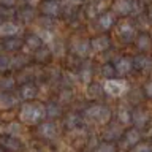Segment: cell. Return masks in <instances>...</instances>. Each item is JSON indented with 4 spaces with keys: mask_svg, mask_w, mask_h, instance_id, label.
Instances as JSON below:
<instances>
[{
    "mask_svg": "<svg viewBox=\"0 0 152 152\" xmlns=\"http://www.w3.org/2000/svg\"><path fill=\"white\" fill-rule=\"evenodd\" d=\"M10 66H11V60H10L8 57H5V56L0 57V71L7 70V68H10Z\"/></svg>",
    "mask_w": 152,
    "mask_h": 152,
    "instance_id": "836d02e7",
    "label": "cell"
},
{
    "mask_svg": "<svg viewBox=\"0 0 152 152\" xmlns=\"http://www.w3.org/2000/svg\"><path fill=\"white\" fill-rule=\"evenodd\" d=\"M16 104V100H14L13 95H10L7 92H3V90H0V108H11Z\"/></svg>",
    "mask_w": 152,
    "mask_h": 152,
    "instance_id": "44dd1931",
    "label": "cell"
},
{
    "mask_svg": "<svg viewBox=\"0 0 152 152\" xmlns=\"http://www.w3.org/2000/svg\"><path fill=\"white\" fill-rule=\"evenodd\" d=\"M133 65L136 66V68H140L142 71H149L152 70V59L147 56H138L135 60H133Z\"/></svg>",
    "mask_w": 152,
    "mask_h": 152,
    "instance_id": "5bb4252c",
    "label": "cell"
},
{
    "mask_svg": "<svg viewBox=\"0 0 152 152\" xmlns=\"http://www.w3.org/2000/svg\"><path fill=\"white\" fill-rule=\"evenodd\" d=\"M0 3H3V5H7V7H10V5L14 3V0H0Z\"/></svg>",
    "mask_w": 152,
    "mask_h": 152,
    "instance_id": "ab89813d",
    "label": "cell"
},
{
    "mask_svg": "<svg viewBox=\"0 0 152 152\" xmlns=\"http://www.w3.org/2000/svg\"><path fill=\"white\" fill-rule=\"evenodd\" d=\"M140 141V132L132 128L125 133V138H124V146H135L136 142Z\"/></svg>",
    "mask_w": 152,
    "mask_h": 152,
    "instance_id": "ffe728a7",
    "label": "cell"
},
{
    "mask_svg": "<svg viewBox=\"0 0 152 152\" xmlns=\"http://www.w3.org/2000/svg\"><path fill=\"white\" fill-rule=\"evenodd\" d=\"M21 121L26 124H37L46 116V108L43 104H35V103H27L21 109Z\"/></svg>",
    "mask_w": 152,
    "mask_h": 152,
    "instance_id": "6da1fadb",
    "label": "cell"
},
{
    "mask_svg": "<svg viewBox=\"0 0 152 152\" xmlns=\"http://www.w3.org/2000/svg\"><path fill=\"white\" fill-rule=\"evenodd\" d=\"M22 46V40L21 38H16V37H8V38H5V41H3V48L7 51H18L19 48Z\"/></svg>",
    "mask_w": 152,
    "mask_h": 152,
    "instance_id": "d6986e66",
    "label": "cell"
},
{
    "mask_svg": "<svg viewBox=\"0 0 152 152\" xmlns=\"http://www.w3.org/2000/svg\"><path fill=\"white\" fill-rule=\"evenodd\" d=\"M41 13L45 16H57L60 13V3L56 0H46L41 3Z\"/></svg>",
    "mask_w": 152,
    "mask_h": 152,
    "instance_id": "5b68a950",
    "label": "cell"
},
{
    "mask_svg": "<svg viewBox=\"0 0 152 152\" xmlns=\"http://www.w3.org/2000/svg\"><path fill=\"white\" fill-rule=\"evenodd\" d=\"M98 26L103 28V30H108L114 26V14L113 13H103L102 16L98 18Z\"/></svg>",
    "mask_w": 152,
    "mask_h": 152,
    "instance_id": "e0dca14e",
    "label": "cell"
},
{
    "mask_svg": "<svg viewBox=\"0 0 152 152\" xmlns=\"http://www.w3.org/2000/svg\"><path fill=\"white\" fill-rule=\"evenodd\" d=\"M114 70H116V66H114V65L106 64V65H103L102 73H103V76H106L108 79H113V76H114Z\"/></svg>",
    "mask_w": 152,
    "mask_h": 152,
    "instance_id": "f546056e",
    "label": "cell"
},
{
    "mask_svg": "<svg viewBox=\"0 0 152 152\" xmlns=\"http://www.w3.org/2000/svg\"><path fill=\"white\" fill-rule=\"evenodd\" d=\"M90 46H92V49L97 51V52L106 51L109 48V40H108V37H97V38H94V40H90Z\"/></svg>",
    "mask_w": 152,
    "mask_h": 152,
    "instance_id": "7c38bea8",
    "label": "cell"
},
{
    "mask_svg": "<svg viewBox=\"0 0 152 152\" xmlns=\"http://www.w3.org/2000/svg\"><path fill=\"white\" fill-rule=\"evenodd\" d=\"M73 2H84V0H73Z\"/></svg>",
    "mask_w": 152,
    "mask_h": 152,
    "instance_id": "60d3db41",
    "label": "cell"
},
{
    "mask_svg": "<svg viewBox=\"0 0 152 152\" xmlns=\"http://www.w3.org/2000/svg\"><path fill=\"white\" fill-rule=\"evenodd\" d=\"M109 5V0H92V3H90V8L87 10V13L90 16H95V14L104 11V10L108 8Z\"/></svg>",
    "mask_w": 152,
    "mask_h": 152,
    "instance_id": "8fae6325",
    "label": "cell"
},
{
    "mask_svg": "<svg viewBox=\"0 0 152 152\" xmlns=\"http://www.w3.org/2000/svg\"><path fill=\"white\" fill-rule=\"evenodd\" d=\"M19 94H21V97L24 100H33L38 95V90H37V87L33 84L27 83V84H24L22 87L19 89Z\"/></svg>",
    "mask_w": 152,
    "mask_h": 152,
    "instance_id": "4fadbf2b",
    "label": "cell"
},
{
    "mask_svg": "<svg viewBox=\"0 0 152 152\" xmlns=\"http://www.w3.org/2000/svg\"><path fill=\"white\" fill-rule=\"evenodd\" d=\"M122 136V128L119 125H109L104 132V140L113 141V140H119Z\"/></svg>",
    "mask_w": 152,
    "mask_h": 152,
    "instance_id": "ac0fdd59",
    "label": "cell"
},
{
    "mask_svg": "<svg viewBox=\"0 0 152 152\" xmlns=\"http://www.w3.org/2000/svg\"><path fill=\"white\" fill-rule=\"evenodd\" d=\"M114 66H116V71L119 75H127L128 71L133 68V60L128 59V57H121V59L114 64Z\"/></svg>",
    "mask_w": 152,
    "mask_h": 152,
    "instance_id": "30bf717a",
    "label": "cell"
},
{
    "mask_svg": "<svg viewBox=\"0 0 152 152\" xmlns=\"http://www.w3.org/2000/svg\"><path fill=\"white\" fill-rule=\"evenodd\" d=\"M151 16H152V10H151Z\"/></svg>",
    "mask_w": 152,
    "mask_h": 152,
    "instance_id": "7bdbcfd3",
    "label": "cell"
},
{
    "mask_svg": "<svg viewBox=\"0 0 152 152\" xmlns=\"http://www.w3.org/2000/svg\"><path fill=\"white\" fill-rule=\"evenodd\" d=\"M14 87V79L13 76H5V78L0 79V90L7 92V90H11Z\"/></svg>",
    "mask_w": 152,
    "mask_h": 152,
    "instance_id": "603a6c76",
    "label": "cell"
},
{
    "mask_svg": "<svg viewBox=\"0 0 152 152\" xmlns=\"http://www.w3.org/2000/svg\"><path fill=\"white\" fill-rule=\"evenodd\" d=\"M90 49H92V46H90L89 40H79V41H76L73 45V52H75V54H78V56H81V57L89 56Z\"/></svg>",
    "mask_w": 152,
    "mask_h": 152,
    "instance_id": "ba28073f",
    "label": "cell"
},
{
    "mask_svg": "<svg viewBox=\"0 0 152 152\" xmlns=\"http://www.w3.org/2000/svg\"><path fill=\"white\" fill-rule=\"evenodd\" d=\"M49 54H51V51H48L46 48H43V49H40V54L37 52V59H38V60H45Z\"/></svg>",
    "mask_w": 152,
    "mask_h": 152,
    "instance_id": "8d00e7d4",
    "label": "cell"
},
{
    "mask_svg": "<svg viewBox=\"0 0 152 152\" xmlns=\"http://www.w3.org/2000/svg\"><path fill=\"white\" fill-rule=\"evenodd\" d=\"M97 152H116V149H114V144H113V142L106 141V142H102V144L98 146Z\"/></svg>",
    "mask_w": 152,
    "mask_h": 152,
    "instance_id": "4dcf8cb0",
    "label": "cell"
},
{
    "mask_svg": "<svg viewBox=\"0 0 152 152\" xmlns=\"http://www.w3.org/2000/svg\"><path fill=\"white\" fill-rule=\"evenodd\" d=\"M144 89H146V94H147V97H151V98H152V83H147Z\"/></svg>",
    "mask_w": 152,
    "mask_h": 152,
    "instance_id": "f35d334b",
    "label": "cell"
},
{
    "mask_svg": "<svg viewBox=\"0 0 152 152\" xmlns=\"http://www.w3.org/2000/svg\"><path fill=\"white\" fill-rule=\"evenodd\" d=\"M119 37L124 41H132L135 38V28H133V26L130 22H122L119 26Z\"/></svg>",
    "mask_w": 152,
    "mask_h": 152,
    "instance_id": "52a82bcc",
    "label": "cell"
},
{
    "mask_svg": "<svg viewBox=\"0 0 152 152\" xmlns=\"http://www.w3.org/2000/svg\"><path fill=\"white\" fill-rule=\"evenodd\" d=\"M79 76H81L83 81H86V83H89V81L92 79V66H90V64H84L83 66H81Z\"/></svg>",
    "mask_w": 152,
    "mask_h": 152,
    "instance_id": "7402d4cb",
    "label": "cell"
},
{
    "mask_svg": "<svg viewBox=\"0 0 152 152\" xmlns=\"http://www.w3.org/2000/svg\"><path fill=\"white\" fill-rule=\"evenodd\" d=\"M86 116L98 124H106L111 117V111L106 106H102V104H94L89 109H86Z\"/></svg>",
    "mask_w": 152,
    "mask_h": 152,
    "instance_id": "7a4b0ae2",
    "label": "cell"
},
{
    "mask_svg": "<svg viewBox=\"0 0 152 152\" xmlns=\"http://www.w3.org/2000/svg\"><path fill=\"white\" fill-rule=\"evenodd\" d=\"M87 95H89V98H98L102 95V87L98 84H92L87 90Z\"/></svg>",
    "mask_w": 152,
    "mask_h": 152,
    "instance_id": "f1b7e54d",
    "label": "cell"
},
{
    "mask_svg": "<svg viewBox=\"0 0 152 152\" xmlns=\"http://www.w3.org/2000/svg\"><path fill=\"white\" fill-rule=\"evenodd\" d=\"M70 97H71V94H70L66 89H65L64 92L60 94V100H64V102H68V100H70Z\"/></svg>",
    "mask_w": 152,
    "mask_h": 152,
    "instance_id": "74e56055",
    "label": "cell"
},
{
    "mask_svg": "<svg viewBox=\"0 0 152 152\" xmlns=\"http://www.w3.org/2000/svg\"><path fill=\"white\" fill-rule=\"evenodd\" d=\"M65 125L68 128H76L79 125V117L76 116V114H68L65 119Z\"/></svg>",
    "mask_w": 152,
    "mask_h": 152,
    "instance_id": "83f0119b",
    "label": "cell"
},
{
    "mask_svg": "<svg viewBox=\"0 0 152 152\" xmlns=\"http://www.w3.org/2000/svg\"><path fill=\"white\" fill-rule=\"evenodd\" d=\"M19 18H21L22 21H30V19L33 18L32 10H24V11H21V13H19Z\"/></svg>",
    "mask_w": 152,
    "mask_h": 152,
    "instance_id": "e575fe53",
    "label": "cell"
},
{
    "mask_svg": "<svg viewBox=\"0 0 152 152\" xmlns=\"http://www.w3.org/2000/svg\"><path fill=\"white\" fill-rule=\"evenodd\" d=\"M0 146L7 151H11V152H18L21 149V142L19 140H16L14 136H3L0 138Z\"/></svg>",
    "mask_w": 152,
    "mask_h": 152,
    "instance_id": "8992f818",
    "label": "cell"
},
{
    "mask_svg": "<svg viewBox=\"0 0 152 152\" xmlns=\"http://www.w3.org/2000/svg\"><path fill=\"white\" fill-rule=\"evenodd\" d=\"M133 152H152V147L146 142H141V144H136L133 147Z\"/></svg>",
    "mask_w": 152,
    "mask_h": 152,
    "instance_id": "d6a6232c",
    "label": "cell"
},
{
    "mask_svg": "<svg viewBox=\"0 0 152 152\" xmlns=\"http://www.w3.org/2000/svg\"><path fill=\"white\" fill-rule=\"evenodd\" d=\"M60 113H62V109H60L59 104H56V103H49L46 106V116L57 117V116H60Z\"/></svg>",
    "mask_w": 152,
    "mask_h": 152,
    "instance_id": "d4e9b609",
    "label": "cell"
},
{
    "mask_svg": "<svg viewBox=\"0 0 152 152\" xmlns=\"http://www.w3.org/2000/svg\"><path fill=\"white\" fill-rule=\"evenodd\" d=\"M136 10V3L133 0H119L116 3V11L121 14H130Z\"/></svg>",
    "mask_w": 152,
    "mask_h": 152,
    "instance_id": "9c48e42d",
    "label": "cell"
},
{
    "mask_svg": "<svg viewBox=\"0 0 152 152\" xmlns=\"http://www.w3.org/2000/svg\"><path fill=\"white\" fill-rule=\"evenodd\" d=\"M125 87H127V84L124 83L122 79H108L106 84H104V90H106L109 95H114V97L124 94Z\"/></svg>",
    "mask_w": 152,
    "mask_h": 152,
    "instance_id": "3957f363",
    "label": "cell"
},
{
    "mask_svg": "<svg viewBox=\"0 0 152 152\" xmlns=\"http://www.w3.org/2000/svg\"><path fill=\"white\" fill-rule=\"evenodd\" d=\"M26 45L30 48V49H38V48L41 46V38L38 37V35H32V37L27 38Z\"/></svg>",
    "mask_w": 152,
    "mask_h": 152,
    "instance_id": "4316f807",
    "label": "cell"
},
{
    "mask_svg": "<svg viewBox=\"0 0 152 152\" xmlns=\"http://www.w3.org/2000/svg\"><path fill=\"white\" fill-rule=\"evenodd\" d=\"M119 121H121L122 124H128L130 121H133V114L128 111L127 108L122 106L121 109H119Z\"/></svg>",
    "mask_w": 152,
    "mask_h": 152,
    "instance_id": "cb8c5ba5",
    "label": "cell"
},
{
    "mask_svg": "<svg viewBox=\"0 0 152 152\" xmlns=\"http://www.w3.org/2000/svg\"><path fill=\"white\" fill-rule=\"evenodd\" d=\"M7 130H8V133H10V135L13 136V135H18V133L21 132V128H19V125H18V124H10Z\"/></svg>",
    "mask_w": 152,
    "mask_h": 152,
    "instance_id": "d590c367",
    "label": "cell"
},
{
    "mask_svg": "<svg viewBox=\"0 0 152 152\" xmlns=\"http://www.w3.org/2000/svg\"><path fill=\"white\" fill-rule=\"evenodd\" d=\"M149 45H151V38L147 35H140L136 38V46L140 48L141 51H146L147 48H149Z\"/></svg>",
    "mask_w": 152,
    "mask_h": 152,
    "instance_id": "484cf974",
    "label": "cell"
},
{
    "mask_svg": "<svg viewBox=\"0 0 152 152\" xmlns=\"http://www.w3.org/2000/svg\"><path fill=\"white\" fill-rule=\"evenodd\" d=\"M26 64H27L26 57H14V59L11 60V66H13V68H21V66H24Z\"/></svg>",
    "mask_w": 152,
    "mask_h": 152,
    "instance_id": "1f68e13d",
    "label": "cell"
},
{
    "mask_svg": "<svg viewBox=\"0 0 152 152\" xmlns=\"http://www.w3.org/2000/svg\"><path fill=\"white\" fill-rule=\"evenodd\" d=\"M38 133H40V136H43L45 140H54V138L59 135V130H57V125L54 122H45L40 125V128H38Z\"/></svg>",
    "mask_w": 152,
    "mask_h": 152,
    "instance_id": "277c9868",
    "label": "cell"
},
{
    "mask_svg": "<svg viewBox=\"0 0 152 152\" xmlns=\"http://www.w3.org/2000/svg\"><path fill=\"white\" fill-rule=\"evenodd\" d=\"M18 30H19V27L16 26V24H13V22L0 24V37H5V38L13 37L14 33H18Z\"/></svg>",
    "mask_w": 152,
    "mask_h": 152,
    "instance_id": "9a60e30c",
    "label": "cell"
},
{
    "mask_svg": "<svg viewBox=\"0 0 152 152\" xmlns=\"http://www.w3.org/2000/svg\"><path fill=\"white\" fill-rule=\"evenodd\" d=\"M0 152H3V149H2V147H0Z\"/></svg>",
    "mask_w": 152,
    "mask_h": 152,
    "instance_id": "b9f144b4",
    "label": "cell"
},
{
    "mask_svg": "<svg viewBox=\"0 0 152 152\" xmlns=\"http://www.w3.org/2000/svg\"><path fill=\"white\" fill-rule=\"evenodd\" d=\"M147 121H149V114L146 111H142V109H138V111L133 113V124H135L136 127H144Z\"/></svg>",
    "mask_w": 152,
    "mask_h": 152,
    "instance_id": "2e32d148",
    "label": "cell"
}]
</instances>
